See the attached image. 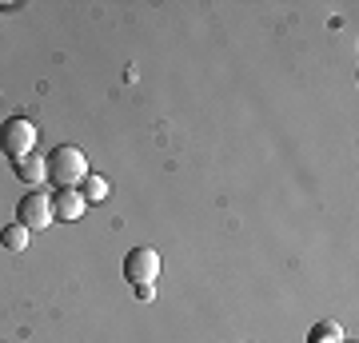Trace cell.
<instances>
[{
    "mask_svg": "<svg viewBox=\"0 0 359 343\" xmlns=\"http://www.w3.org/2000/svg\"><path fill=\"white\" fill-rule=\"evenodd\" d=\"M44 164H48V184L56 191L76 188V184H84V176H88V160H84V152L72 148V144H60L56 152H48Z\"/></svg>",
    "mask_w": 359,
    "mask_h": 343,
    "instance_id": "1",
    "label": "cell"
},
{
    "mask_svg": "<svg viewBox=\"0 0 359 343\" xmlns=\"http://www.w3.org/2000/svg\"><path fill=\"white\" fill-rule=\"evenodd\" d=\"M32 148H36V124L28 116H13V120L0 124V152L8 156V160H20Z\"/></svg>",
    "mask_w": 359,
    "mask_h": 343,
    "instance_id": "2",
    "label": "cell"
},
{
    "mask_svg": "<svg viewBox=\"0 0 359 343\" xmlns=\"http://www.w3.org/2000/svg\"><path fill=\"white\" fill-rule=\"evenodd\" d=\"M52 220H56V212H52V196H48V191L32 188V191L20 196V203H16V224H20V228L44 231Z\"/></svg>",
    "mask_w": 359,
    "mask_h": 343,
    "instance_id": "3",
    "label": "cell"
},
{
    "mask_svg": "<svg viewBox=\"0 0 359 343\" xmlns=\"http://www.w3.org/2000/svg\"><path fill=\"white\" fill-rule=\"evenodd\" d=\"M160 252L156 248H132L128 255H124V280L132 283V288H140V283H156L160 280Z\"/></svg>",
    "mask_w": 359,
    "mask_h": 343,
    "instance_id": "4",
    "label": "cell"
},
{
    "mask_svg": "<svg viewBox=\"0 0 359 343\" xmlns=\"http://www.w3.org/2000/svg\"><path fill=\"white\" fill-rule=\"evenodd\" d=\"M84 196H80L76 188H68V191H56L52 196V212H56V220H80L84 216Z\"/></svg>",
    "mask_w": 359,
    "mask_h": 343,
    "instance_id": "5",
    "label": "cell"
},
{
    "mask_svg": "<svg viewBox=\"0 0 359 343\" xmlns=\"http://www.w3.org/2000/svg\"><path fill=\"white\" fill-rule=\"evenodd\" d=\"M13 168H16V176L25 180V184H48V164H44V156H36V152L13 160Z\"/></svg>",
    "mask_w": 359,
    "mask_h": 343,
    "instance_id": "6",
    "label": "cell"
},
{
    "mask_svg": "<svg viewBox=\"0 0 359 343\" xmlns=\"http://www.w3.org/2000/svg\"><path fill=\"white\" fill-rule=\"evenodd\" d=\"M28 240H32V231L20 228V224H8V228H0V243H4L8 252H25Z\"/></svg>",
    "mask_w": 359,
    "mask_h": 343,
    "instance_id": "7",
    "label": "cell"
},
{
    "mask_svg": "<svg viewBox=\"0 0 359 343\" xmlns=\"http://www.w3.org/2000/svg\"><path fill=\"white\" fill-rule=\"evenodd\" d=\"M84 203H100V200H108V180L104 176H84Z\"/></svg>",
    "mask_w": 359,
    "mask_h": 343,
    "instance_id": "8",
    "label": "cell"
},
{
    "mask_svg": "<svg viewBox=\"0 0 359 343\" xmlns=\"http://www.w3.org/2000/svg\"><path fill=\"white\" fill-rule=\"evenodd\" d=\"M308 343H344V335H339L335 323H316V328L308 331Z\"/></svg>",
    "mask_w": 359,
    "mask_h": 343,
    "instance_id": "9",
    "label": "cell"
},
{
    "mask_svg": "<svg viewBox=\"0 0 359 343\" xmlns=\"http://www.w3.org/2000/svg\"><path fill=\"white\" fill-rule=\"evenodd\" d=\"M136 295H140L144 304H148V300L156 295V283H140V288H136Z\"/></svg>",
    "mask_w": 359,
    "mask_h": 343,
    "instance_id": "10",
    "label": "cell"
}]
</instances>
